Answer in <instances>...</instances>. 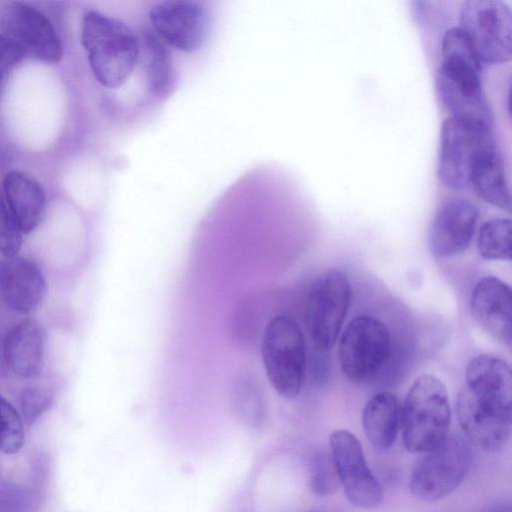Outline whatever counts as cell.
Listing matches in <instances>:
<instances>
[{"instance_id": "ac0fdd59", "label": "cell", "mask_w": 512, "mask_h": 512, "mask_svg": "<svg viewBox=\"0 0 512 512\" xmlns=\"http://www.w3.org/2000/svg\"><path fill=\"white\" fill-rule=\"evenodd\" d=\"M3 353L7 366L17 376L38 375L44 355V334L39 323L26 319L15 325L6 335Z\"/></svg>"}, {"instance_id": "ffe728a7", "label": "cell", "mask_w": 512, "mask_h": 512, "mask_svg": "<svg viewBox=\"0 0 512 512\" xmlns=\"http://www.w3.org/2000/svg\"><path fill=\"white\" fill-rule=\"evenodd\" d=\"M469 185L484 202L510 212V189L502 159L496 148L484 153L475 163Z\"/></svg>"}, {"instance_id": "f1b7e54d", "label": "cell", "mask_w": 512, "mask_h": 512, "mask_svg": "<svg viewBox=\"0 0 512 512\" xmlns=\"http://www.w3.org/2000/svg\"><path fill=\"white\" fill-rule=\"evenodd\" d=\"M307 512H315V511H307Z\"/></svg>"}, {"instance_id": "5bb4252c", "label": "cell", "mask_w": 512, "mask_h": 512, "mask_svg": "<svg viewBox=\"0 0 512 512\" xmlns=\"http://www.w3.org/2000/svg\"><path fill=\"white\" fill-rule=\"evenodd\" d=\"M478 208L465 198H453L436 211L428 234L435 258H446L464 251L470 244L478 219Z\"/></svg>"}, {"instance_id": "277c9868", "label": "cell", "mask_w": 512, "mask_h": 512, "mask_svg": "<svg viewBox=\"0 0 512 512\" xmlns=\"http://www.w3.org/2000/svg\"><path fill=\"white\" fill-rule=\"evenodd\" d=\"M451 411L445 385L431 374L416 378L402 406L403 442L413 453L439 445L449 434Z\"/></svg>"}, {"instance_id": "44dd1931", "label": "cell", "mask_w": 512, "mask_h": 512, "mask_svg": "<svg viewBox=\"0 0 512 512\" xmlns=\"http://www.w3.org/2000/svg\"><path fill=\"white\" fill-rule=\"evenodd\" d=\"M233 414L242 424L251 428L261 425L265 406L261 386L248 376L235 380L231 393Z\"/></svg>"}, {"instance_id": "4316f807", "label": "cell", "mask_w": 512, "mask_h": 512, "mask_svg": "<svg viewBox=\"0 0 512 512\" xmlns=\"http://www.w3.org/2000/svg\"><path fill=\"white\" fill-rule=\"evenodd\" d=\"M23 55L13 42L0 34V95L7 78Z\"/></svg>"}, {"instance_id": "7c38bea8", "label": "cell", "mask_w": 512, "mask_h": 512, "mask_svg": "<svg viewBox=\"0 0 512 512\" xmlns=\"http://www.w3.org/2000/svg\"><path fill=\"white\" fill-rule=\"evenodd\" d=\"M0 29L23 54L51 64L63 57V45L52 22L29 3L0 2Z\"/></svg>"}, {"instance_id": "8992f818", "label": "cell", "mask_w": 512, "mask_h": 512, "mask_svg": "<svg viewBox=\"0 0 512 512\" xmlns=\"http://www.w3.org/2000/svg\"><path fill=\"white\" fill-rule=\"evenodd\" d=\"M261 356L267 379L284 398L298 396L305 369V342L298 324L278 315L265 326Z\"/></svg>"}, {"instance_id": "3957f363", "label": "cell", "mask_w": 512, "mask_h": 512, "mask_svg": "<svg viewBox=\"0 0 512 512\" xmlns=\"http://www.w3.org/2000/svg\"><path fill=\"white\" fill-rule=\"evenodd\" d=\"M141 39L125 21L97 10L82 19L81 42L96 81L105 88L125 85L141 60Z\"/></svg>"}, {"instance_id": "cb8c5ba5", "label": "cell", "mask_w": 512, "mask_h": 512, "mask_svg": "<svg viewBox=\"0 0 512 512\" xmlns=\"http://www.w3.org/2000/svg\"><path fill=\"white\" fill-rule=\"evenodd\" d=\"M309 484L320 496L331 495L337 490L339 480L331 456L324 452L313 456L309 469Z\"/></svg>"}, {"instance_id": "52a82bcc", "label": "cell", "mask_w": 512, "mask_h": 512, "mask_svg": "<svg viewBox=\"0 0 512 512\" xmlns=\"http://www.w3.org/2000/svg\"><path fill=\"white\" fill-rule=\"evenodd\" d=\"M416 461L410 478L412 494L427 502L450 495L462 483L471 466L470 442L459 434L448 435Z\"/></svg>"}, {"instance_id": "83f0119b", "label": "cell", "mask_w": 512, "mask_h": 512, "mask_svg": "<svg viewBox=\"0 0 512 512\" xmlns=\"http://www.w3.org/2000/svg\"><path fill=\"white\" fill-rule=\"evenodd\" d=\"M488 512H511L510 503L499 502L492 506Z\"/></svg>"}, {"instance_id": "e0dca14e", "label": "cell", "mask_w": 512, "mask_h": 512, "mask_svg": "<svg viewBox=\"0 0 512 512\" xmlns=\"http://www.w3.org/2000/svg\"><path fill=\"white\" fill-rule=\"evenodd\" d=\"M2 193L22 233L35 230L46 208L45 191L39 182L24 172L11 171L4 178Z\"/></svg>"}, {"instance_id": "603a6c76", "label": "cell", "mask_w": 512, "mask_h": 512, "mask_svg": "<svg viewBox=\"0 0 512 512\" xmlns=\"http://www.w3.org/2000/svg\"><path fill=\"white\" fill-rule=\"evenodd\" d=\"M24 443V427L14 406L0 395V451L15 454Z\"/></svg>"}, {"instance_id": "7a4b0ae2", "label": "cell", "mask_w": 512, "mask_h": 512, "mask_svg": "<svg viewBox=\"0 0 512 512\" xmlns=\"http://www.w3.org/2000/svg\"><path fill=\"white\" fill-rule=\"evenodd\" d=\"M441 55L436 87L450 116L492 127V111L482 86V63L458 27L445 32Z\"/></svg>"}, {"instance_id": "8fae6325", "label": "cell", "mask_w": 512, "mask_h": 512, "mask_svg": "<svg viewBox=\"0 0 512 512\" xmlns=\"http://www.w3.org/2000/svg\"><path fill=\"white\" fill-rule=\"evenodd\" d=\"M389 353V331L373 316L361 315L352 319L339 343L341 370L355 383L373 378L386 363Z\"/></svg>"}, {"instance_id": "d4e9b609", "label": "cell", "mask_w": 512, "mask_h": 512, "mask_svg": "<svg viewBox=\"0 0 512 512\" xmlns=\"http://www.w3.org/2000/svg\"><path fill=\"white\" fill-rule=\"evenodd\" d=\"M22 231L12 215L3 193L0 192V253L16 256L22 244Z\"/></svg>"}, {"instance_id": "9a60e30c", "label": "cell", "mask_w": 512, "mask_h": 512, "mask_svg": "<svg viewBox=\"0 0 512 512\" xmlns=\"http://www.w3.org/2000/svg\"><path fill=\"white\" fill-rule=\"evenodd\" d=\"M511 300L510 287L494 276L479 280L471 296V313L476 323L508 346L512 340Z\"/></svg>"}, {"instance_id": "2e32d148", "label": "cell", "mask_w": 512, "mask_h": 512, "mask_svg": "<svg viewBox=\"0 0 512 512\" xmlns=\"http://www.w3.org/2000/svg\"><path fill=\"white\" fill-rule=\"evenodd\" d=\"M46 282L41 269L30 259L0 258V298L13 310L28 313L41 303Z\"/></svg>"}, {"instance_id": "5b68a950", "label": "cell", "mask_w": 512, "mask_h": 512, "mask_svg": "<svg viewBox=\"0 0 512 512\" xmlns=\"http://www.w3.org/2000/svg\"><path fill=\"white\" fill-rule=\"evenodd\" d=\"M494 148L492 127L450 116L441 125L437 161L439 181L452 190L468 187L475 163Z\"/></svg>"}, {"instance_id": "484cf974", "label": "cell", "mask_w": 512, "mask_h": 512, "mask_svg": "<svg viewBox=\"0 0 512 512\" xmlns=\"http://www.w3.org/2000/svg\"><path fill=\"white\" fill-rule=\"evenodd\" d=\"M52 397L40 387L23 389L20 397L22 415L27 424H33L50 406Z\"/></svg>"}, {"instance_id": "ba28073f", "label": "cell", "mask_w": 512, "mask_h": 512, "mask_svg": "<svg viewBox=\"0 0 512 512\" xmlns=\"http://www.w3.org/2000/svg\"><path fill=\"white\" fill-rule=\"evenodd\" d=\"M459 24L481 63L500 64L511 59L512 13L505 2L464 1Z\"/></svg>"}, {"instance_id": "9c48e42d", "label": "cell", "mask_w": 512, "mask_h": 512, "mask_svg": "<svg viewBox=\"0 0 512 512\" xmlns=\"http://www.w3.org/2000/svg\"><path fill=\"white\" fill-rule=\"evenodd\" d=\"M153 35L165 46L183 53L199 51L208 39L211 15L204 2L163 0L148 11Z\"/></svg>"}, {"instance_id": "d6986e66", "label": "cell", "mask_w": 512, "mask_h": 512, "mask_svg": "<svg viewBox=\"0 0 512 512\" xmlns=\"http://www.w3.org/2000/svg\"><path fill=\"white\" fill-rule=\"evenodd\" d=\"M401 423L402 405L392 392H378L367 401L362 413V425L367 439L375 448H390L397 438Z\"/></svg>"}, {"instance_id": "4fadbf2b", "label": "cell", "mask_w": 512, "mask_h": 512, "mask_svg": "<svg viewBox=\"0 0 512 512\" xmlns=\"http://www.w3.org/2000/svg\"><path fill=\"white\" fill-rule=\"evenodd\" d=\"M331 458L349 502L359 508H374L382 500V488L369 469L361 443L344 429L330 435Z\"/></svg>"}, {"instance_id": "30bf717a", "label": "cell", "mask_w": 512, "mask_h": 512, "mask_svg": "<svg viewBox=\"0 0 512 512\" xmlns=\"http://www.w3.org/2000/svg\"><path fill=\"white\" fill-rule=\"evenodd\" d=\"M351 289L338 269L322 273L314 281L305 306V325L314 346L326 351L333 347L350 304Z\"/></svg>"}, {"instance_id": "6da1fadb", "label": "cell", "mask_w": 512, "mask_h": 512, "mask_svg": "<svg viewBox=\"0 0 512 512\" xmlns=\"http://www.w3.org/2000/svg\"><path fill=\"white\" fill-rule=\"evenodd\" d=\"M465 378L456 400L460 427L476 447L497 451L511 434V369L500 358L479 355L468 364Z\"/></svg>"}, {"instance_id": "7402d4cb", "label": "cell", "mask_w": 512, "mask_h": 512, "mask_svg": "<svg viewBox=\"0 0 512 512\" xmlns=\"http://www.w3.org/2000/svg\"><path fill=\"white\" fill-rule=\"evenodd\" d=\"M477 250L480 256L488 260L511 259V221L508 218H492L479 228Z\"/></svg>"}]
</instances>
